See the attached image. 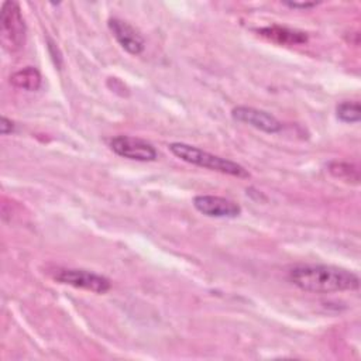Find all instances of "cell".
<instances>
[{
    "label": "cell",
    "mask_w": 361,
    "mask_h": 361,
    "mask_svg": "<svg viewBox=\"0 0 361 361\" xmlns=\"http://www.w3.org/2000/svg\"><path fill=\"white\" fill-rule=\"evenodd\" d=\"M285 6L290 7V8H312V7H316L317 3L314 1H305V3H299V1H283Z\"/></svg>",
    "instance_id": "obj_14"
},
{
    "label": "cell",
    "mask_w": 361,
    "mask_h": 361,
    "mask_svg": "<svg viewBox=\"0 0 361 361\" xmlns=\"http://www.w3.org/2000/svg\"><path fill=\"white\" fill-rule=\"evenodd\" d=\"M231 116L235 121L248 124L259 131L275 134L282 130V123L272 114L248 106H237L231 110Z\"/></svg>",
    "instance_id": "obj_6"
},
{
    "label": "cell",
    "mask_w": 361,
    "mask_h": 361,
    "mask_svg": "<svg viewBox=\"0 0 361 361\" xmlns=\"http://www.w3.org/2000/svg\"><path fill=\"white\" fill-rule=\"evenodd\" d=\"M193 206L197 212L209 217H237L241 213L238 203L214 195H197L193 199Z\"/></svg>",
    "instance_id": "obj_7"
},
{
    "label": "cell",
    "mask_w": 361,
    "mask_h": 361,
    "mask_svg": "<svg viewBox=\"0 0 361 361\" xmlns=\"http://www.w3.org/2000/svg\"><path fill=\"white\" fill-rule=\"evenodd\" d=\"M336 116L343 123H358L361 120V107L358 102H341L336 107Z\"/></svg>",
    "instance_id": "obj_12"
},
{
    "label": "cell",
    "mask_w": 361,
    "mask_h": 361,
    "mask_svg": "<svg viewBox=\"0 0 361 361\" xmlns=\"http://www.w3.org/2000/svg\"><path fill=\"white\" fill-rule=\"evenodd\" d=\"M0 131H1L3 135H7V134L13 133L14 131V123L10 118L3 116L1 117V124H0Z\"/></svg>",
    "instance_id": "obj_13"
},
{
    "label": "cell",
    "mask_w": 361,
    "mask_h": 361,
    "mask_svg": "<svg viewBox=\"0 0 361 361\" xmlns=\"http://www.w3.org/2000/svg\"><path fill=\"white\" fill-rule=\"evenodd\" d=\"M109 145L111 151L116 152L117 155L127 159H133V161L149 162V161H155L158 157L155 147L147 140H142L138 137L117 135L110 140Z\"/></svg>",
    "instance_id": "obj_5"
},
{
    "label": "cell",
    "mask_w": 361,
    "mask_h": 361,
    "mask_svg": "<svg viewBox=\"0 0 361 361\" xmlns=\"http://www.w3.org/2000/svg\"><path fill=\"white\" fill-rule=\"evenodd\" d=\"M329 172L344 182L354 183L357 185L360 182V172L358 168L350 162H343V161H331L329 165Z\"/></svg>",
    "instance_id": "obj_11"
},
{
    "label": "cell",
    "mask_w": 361,
    "mask_h": 361,
    "mask_svg": "<svg viewBox=\"0 0 361 361\" xmlns=\"http://www.w3.org/2000/svg\"><path fill=\"white\" fill-rule=\"evenodd\" d=\"M289 281L299 289L310 293H334L355 290L360 278L354 272L324 264H299L290 268Z\"/></svg>",
    "instance_id": "obj_1"
},
{
    "label": "cell",
    "mask_w": 361,
    "mask_h": 361,
    "mask_svg": "<svg viewBox=\"0 0 361 361\" xmlns=\"http://www.w3.org/2000/svg\"><path fill=\"white\" fill-rule=\"evenodd\" d=\"M258 32L262 37L283 45H298V44H305L307 41V35L305 32L290 30L288 27H281V25H268V27L259 28Z\"/></svg>",
    "instance_id": "obj_9"
},
{
    "label": "cell",
    "mask_w": 361,
    "mask_h": 361,
    "mask_svg": "<svg viewBox=\"0 0 361 361\" xmlns=\"http://www.w3.org/2000/svg\"><path fill=\"white\" fill-rule=\"evenodd\" d=\"M109 30L111 31L116 41L121 45L131 55H138L145 48V41L142 35L127 21L120 18H110L109 20Z\"/></svg>",
    "instance_id": "obj_8"
},
{
    "label": "cell",
    "mask_w": 361,
    "mask_h": 361,
    "mask_svg": "<svg viewBox=\"0 0 361 361\" xmlns=\"http://www.w3.org/2000/svg\"><path fill=\"white\" fill-rule=\"evenodd\" d=\"M52 276L59 283L90 290L94 293H106L111 288V283L106 276L86 269L58 268L55 269Z\"/></svg>",
    "instance_id": "obj_4"
},
{
    "label": "cell",
    "mask_w": 361,
    "mask_h": 361,
    "mask_svg": "<svg viewBox=\"0 0 361 361\" xmlns=\"http://www.w3.org/2000/svg\"><path fill=\"white\" fill-rule=\"evenodd\" d=\"M169 151L178 157L179 159L200 166V168H206L210 171H216L224 175H231L235 178H248L250 172L240 164L230 161L227 158L210 154L207 151H203L197 147L185 144V142H172L169 144Z\"/></svg>",
    "instance_id": "obj_2"
},
{
    "label": "cell",
    "mask_w": 361,
    "mask_h": 361,
    "mask_svg": "<svg viewBox=\"0 0 361 361\" xmlns=\"http://www.w3.org/2000/svg\"><path fill=\"white\" fill-rule=\"evenodd\" d=\"M0 35L6 49L14 52L24 47L25 24L18 3L4 1L0 14Z\"/></svg>",
    "instance_id": "obj_3"
},
{
    "label": "cell",
    "mask_w": 361,
    "mask_h": 361,
    "mask_svg": "<svg viewBox=\"0 0 361 361\" xmlns=\"http://www.w3.org/2000/svg\"><path fill=\"white\" fill-rule=\"evenodd\" d=\"M10 83L18 89L28 90V92H35L41 87L42 78L41 73L37 68L34 66H27L24 69H20L14 72L10 76Z\"/></svg>",
    "instance_id": "obj_10"
}]
</instances>
